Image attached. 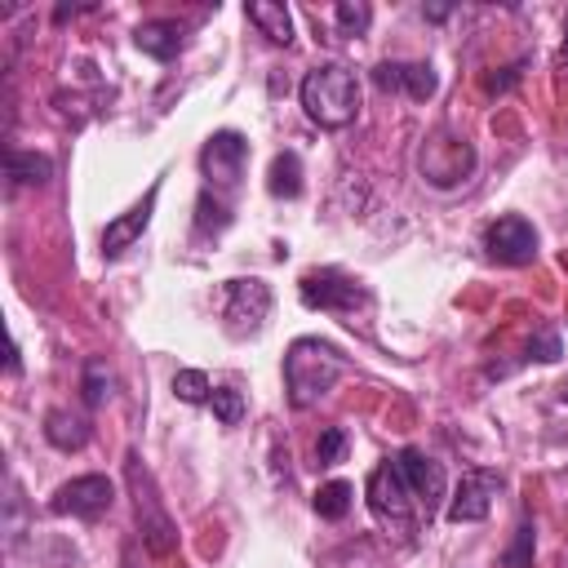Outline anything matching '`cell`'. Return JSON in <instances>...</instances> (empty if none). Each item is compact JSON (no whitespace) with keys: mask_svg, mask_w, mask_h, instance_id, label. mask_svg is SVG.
Wrapping results in <instances>:
<instances>
[{"mask_svg":"<svg viewBox=\"0 0 568 568\" xmlns=\"http://www.w3.org/2000/svg\"><path fill=\"white\" fill-rule=\"evenodd\" d=\"M484 253H488V262H497V266H528V262L537 257V231H532V222L519 217V213H506V217L488 222V231H484Z\"/></svg>","mask_w":568,"mask_h":568,"instance_id":"ba28073f","label":"cell"},{"mask_svg":"<svg viewBox=\"0 0 568 568\" xmlns=\"http://www.w3.org/2000/svg\"><path fill=\"white\" fill-rule=\"evenodd\" d=\"M528 555H532V524L524 519L519 532H515V546L506 550V564H510V568H528Z\"/></svg>","mask_w":568,"mask_h":568,"instance_id":"4316f807","label":"cell"},{"mask_svg":"<svg viewBox=\"0 0 568 568\" xmlns=\"http://www.w3.org/2000/svg\"><path fill=\"white\" fill-rule=\"evenodd\" d=\"M555 62H559V67H568V27H564V44H559V53H555Z\"/></svg>","mask_w":568,"mask_h":568,"instance_id":"f1b7e54d","label":"cell"},{"mask_svg":"<svg viewBox=\"0 0 568 568\" xmlns=\"http://www.w3.org/2000/svg\"><path fill=\"white\" fill-rule=\"evenodd\" d=\"M266 191L275 200H297L302 195V155L297 151H280L266 169Z\"/></svg>","mask_w":568,"mask_h":568,"instance_id":"ac0fdd59","label":"cell"},{"mask_svg":"<svg viewBox=\"0 0 568 568\" xmlns=\"http://www.w3.org/2000/svg\"><path fill=\"white\" fill-rule=\"evenodd\" d=\"M133 44H138L146 58H155V62H173V58L182 53V44H186V31H182V22H173V18H151V22H142V27L133 31Z\"/></svg>","mask_w":568,"mask_h":568,"instance_id":"9a60e30c","label":"cell"},{"mask_svg":"<svg viewBox=\"0 0 568 568\" xmlns=\"http://www.w3.org/2000/svg\"><path fill=\"white\" fill-rule=\"evenodd\" d=\"M155 200H160V182H155L133 209H124L120 217L106 222V231H102V257H106V262H115L120 253H129V248L142 240V231H146V222H151V213H155Z\"/></svg>","mask_w":568,"mask_h":568,"instance_id":"4fadbf2b","label":"cell"},{"mask_svg":"<svg viewBox=\"0 0 568 568\" xmlns=\"http://www.w3.org/2000/svg\"><path fill=\"white\" fill-rule=\"evenodd\" d=\"M351 497H355V488H351L346 479H328V484L315 488V501H311V506H315L320 519H346Z\"/></svg>","mask_w":568,"mask_h":568,"instance_id":"ffe728a7","label":"cell"},{"mask_svg":"<svg viewBox=\"0 0 568 568\" xmlns=\"http://www.w3.org/2000/svg\"><path fill=\"white\" fill-rule=\"evenodd\" d=\"M244 18L271 40V44H293V18L280 0H248L244 4Z\"/></svg>","mask_w":568,"mask_h":568,"instance_id":"e0dca14e","label":"cell"},{"mask_svg":"<svg viewBox=\"0 0 568 568\" xmlns=\"http://www.w3.org/2000/svg\"><path fill=\"white\" fill-rule=\"evenodd\" d=\"M297 293L311 311H333V315H355V306H368V288L333 266H320V271H306L297 280Z\"/></svg>","mask_w":568,"mask_h":568,"instance_id":"52a82bcc","label":"cell"},{"mask_svg":"<svg viewBox=\"0 0 568 568\" xmlns=\"http://www.w3.org/2000/svg\"><path fill=\"white\" fill-rule=\"evenodd\" d=\"M209 408H213V417H217L222 426H240V422H244V395H240L235 386H213Z\"/></svg>","mask_w":568,"mask_h":568,"instance_id":"cb8c5ba5","label":"cell"},{"mask_svg":"<svg viewBox=\"0 0 568 568\" xmlns=\"http://www.w3.org/2000/svg\"><path fill=\"white\" fill-rule=\"evenodd\" d=\"M124 568H133V564H129V559H124Z\"/></svg>","mask_w":568,"mask_h":568,"instance_id":"1f68e13d","label":"cell"},{"mask_svg":"<svg viewBox=\"0 0 568 568\" xmlns=\"http://www.w3.org/2000/svg\"><path fill=\"white\" fill-rule=\"evenodd\" d=\"M222 315H226V328L235 337H253L266 324V315H271V288L257 275L226 280V306H222Z\"/></svg>","mask_w":568,"mask_h":568,"instance_id":"30bf717a","label":"cell"},{"mask_svg":"<svg viewBox=\"0 0 568 568\" xmlns=\"http://www.w3.org/2000/svg\"><path fill=\"white\" fill-rule=\"evenodd\" d=\"M373 84L386 89V93H408L413 102H426V98H435L439 75H435L430 62H377Z\"/></svg>","mask_w":568,"mask_h":568,"instance_id":"5bb4252c","label":"cell"},{"mask_svg":"<svg viewBox=\"0 0 568 568\" xmlns=\"http://www.w3.org/2000/svg\"><path fill=\"white\" fill-rule=\"evenodd\" d=\"M559 399H564V404H568V377H564V382H559Z\"/></svg>","mask_w":568,"mask_h":568,"instance_id":"4dcf8cb0","label":"cell"},{"mask_svg":"<svg viewBox=\"0 0 568 568\" xmlns=\"http://www.w3.org/2000/svg\"><path fill=\"white\" fill-rule=\"evenodd\" d=\"M89 435H93L89 417H80V413H71V408H49V413H44V439H49L53 448L75 453V448L89 444Z\"/></svg>","mask_w":568,"mask_h":568,"instance_id":"2e32d148","label":"cell"},{"mask_svg":"<svg viewBox=\"0 0 568 568\" xmlns=\"http://www.w3.org/2000/svg\"><path fill=\"white\" fill-rule=\"evenodd\" d=\"M111 386H115V377H111L106 359H89L84 373H80V395H84V404H89V408L106 404V399H111Z\"/></svg>","mask_w":568,"mask_h":568,"instance_id":"44dd1931","label":"cell"},{"mask_svg":"<svg viewBox=\"0 0 568 568\" xmlns=\"http://www.w3.org/2000/svg\"><path fill=\"white\" fill-rule=\"evenodd\" d=\"M124 484H129V497H133V515H138V537L146 546V555L155 559H169L178 550V524L173 515L164 510V497L151 479V470L142 466L138 453L124 457Z\"/></svg>","mask_w":568,"mask_h":568,"instance_id":"3957f363","label":"cell"},{"mask_svg":"<svg viewBox=\"0 0 568 568\" xmlns=\"http://www.w3.org/2000/svg\"><path fill=\"white\" fill-rule=\"evenodd\" d=\"M302 111L320 129H346L359 115V80L346 62H320L297 84Z\"/></svg>","mask_w":568,"mask_h":568,"instance_id":"7a4b0ae2","label":"cell"},{"mask_svg":"<svg viewBox=\"0 0 568 568\" xmlns=\"http://www.w3.org/2000/svg\"><path fill=\"white\" fill-rule=\"evenodd\" d=\"M333 22H337V36H364L373 22V9L364 0H342L333 4Z\"/></svg>","mask_w":568,"mask_h":568,"instance_id":"7402d4cb","label":"cell"},{"mask_svg":"<svg viewBox=\"0 0 568 568\" xmlns=\"http://www.w3.org/2000/svg\"><path fill=\"white\" fill-rule=\"evenodd\" d=\"M342 373H346V355L324 337H297L284 351V390L293 408L320 404L337 386Z\"/></svg>","mask_w":568,"mask_h":568,"instance_id":"6da1fadb","label":"cell"},{"mask_svg":"<svg viewBox=\"0 0 568 568\" xmlns=\"http://www.w3.org/2000/svg\"><path fill=\"white\" fill-rule=\"evenodd\" d=\"M395 466H399V475H404V484H408V493H413L422 519L430 524V519H435V506L444 501V488H448L444 466H439L430 453H422V448H399V453H395Z\"/></svg>","mask_w":568,"mask_h":568,"instance_id":"9c48e42d","label":"cell"},{"mask_svg":"<svg viewBox=\"0 0 568 568\" xmlns=\"http://www.w3.org/2000/svg\"><path fill=\"white\" fill-rule=\"evenodd\" d=\"M244 160H248V142L235 129H217L204 146H200V173H204V191L226 200L235 195L240 178H244Z\"/></svg>","mask_w":568,"mask_h":568,"instance_id":"8992f818","label":"cell"},{"mask_svg":"<svg viewBox=\"0 0 568 568\" xmlns=\"http://www.w3.org/2000/svg\"><path fill=\"white\" fill-rule=\"evenodd\" d=\"M342 453H346V430L342 426H324L320 439H315V462L320 466H337Z\"/></svg>","mask_w":568,"mask_h":568,"instance_id":"d4e9b609","label":"cell"},{"mask_svg":"<svg viewBox=\"0 0 568 568\" xmlns=\"http://www.w3.org/2000/svg\"><path fill=\"white\" fill-rule=\"evenodd\" d=\"M417 173L430 182V186H462L470 173H475V146L448 129H435L422 151H417Z\"/></svg>","mask_w":568,"mask_h":568,"instance_id":"5b68a950","label":"cell"},{"mask_svg":"<svg viewBox=\"0 0 568 568\" xmlns=\"http://www.w3.org/2000/svg\"><path fill=\"white\" fill-rule=\"evenodd\" d=\"M497 493H501V475H497V470H484V466L466 470V475L457 479L453 497H448V510H444L448 524H479V519H488Z\"/></svg>","mask_w":568,"mask_h":568,"instance_id":"7c38bea8","label":"cell"},{"mask_svg":"<svg viewBox=\"0 0 568 568\" xmlns=\"http://www.w3.org/2000/svg\"><path fill=\"white\" fill-rule=\"evenodd\" d=\"M515 80H519V62H515V67H501V75H497V71L484 75V89H488V93H506Z\"/></svg>","mask_w":568,"mask_h":568,"instance_id":"83f0119b","label":"cell"},{"mask_svg":"<svg viewBox=\"0 0 568 568\" xmlns=\"http://www.w3.org/2000/svg\"><path fill=\"white\" fill-rule=\"evenodd\" d=\"M4 173H9L13 186H44L53 164H49V155H36V151H9L4 155Z\"/></svg>","mask_w":568,"mask_h":568,"instance_id":"d6986e66","label":"cell"},{"mask_svg":"<svg viewBox=\"0 0 568 568\" xmlns=\"http://www.w3.org/2000/svg\"><path fill=\"white\" fill-rule=\"evenodd\" d=\"M364 497H368L373 519H377L390 537H399V541H417V532H422V510H417V501H413V493H408V484H404L395 457L382 462V466L368 475Z\"/></svg>","mask_w":568,"mask_h":568,"instance_id":"277c9868","label":"cell"},{"mask_svg":"<svg viewBox=\"0 0 568 568\" xmlns=\"http://www.w3.org/2000/svg\"><path fill=\"white\" fill-rule=\"evenodd\" d=\"M18 368H22V359H18V342H13L9 346V373H18Z\"/></svg>","mask_w":568,"mask_h":568,"instance_id":"f546056e","label":"cell"},{"mask_svg":"<svg viewBox=\"0 0 568 568\" xmlns=\"http://www.w3.org/2000/svg\"><path fill=\"white\" fill-rule=\"evenodd\" d=\"M564 355V346H559V333L546 324V328H537L532 333V342H528V359H537V364H555Z\"/></svg>","mask_w":568,"mask_h":568,"instance_id":"484cf974","label":"cell"},{"mask_svg":"<svg viewBox=\"0 0 568 568\" xmlns=\"http://www.w3.org/2000/svg\"><path fill=\"white\" fill-rule=\"evenodd\" d=\"M173 395H178L182 404H209L213 386H209V377H204L200 368H178V373H173Z\"/></svg>","mask_w":568,"mask_h":568,"instance_id":"603a6c76","label":"cell"},{"mask_svg":"<svg viewBox=\"0 0 568 568\" xmlns=\"http://www.w3.org/2000/svg\"><path fill=\"white\" fill-rule=\"evenodd\" d=\"M111 501H115V484L106 475H75L49 497V510L71 519H98L111 510Z\"/></svg>","mask_w":568,"mask_h":568,"instance_id":"8fae6325","label":"cell"}]
</instances>
